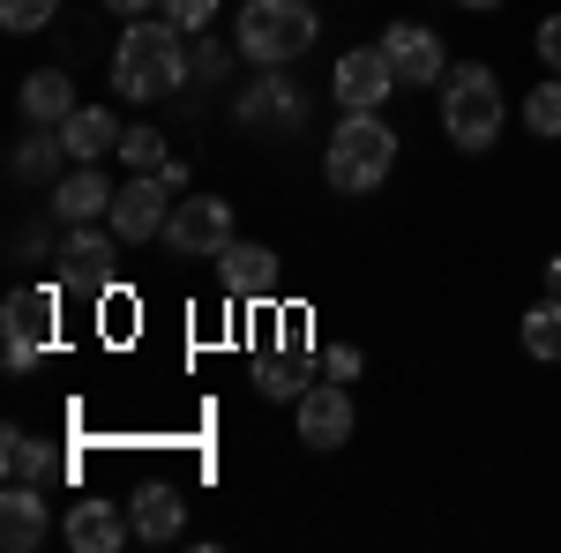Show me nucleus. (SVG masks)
I'll return each instance as SVG.
<instances>
[{
  "instance_id": "nucleus-29",
  "label": "nucleus",
  "mask_w": 561,
  "mask_h": 553,
  "mask_svg": "<svg viewBox=\"0 0 561 553\" xmlns=\"http://www.w3.org/2000/svg\"><path fill=\"white\" fill-rule=\"evenodd\" d=\"M217 76H225V45H195V83H217Z\"/></svg>"
},
{
  "instance_id": "nucleus-33",
  "label": "nucleus",
  "mask_w": 561,
  "mask_h": 553,
  "mask_svg": "<svg viewBox=\"0 0 561 553\" xmlns=\"http://www.w3.org/2000/svg\"><path fill=\"white\" fill-rule=\"evenodd\" d=\"M457 8H502V0H457Z\"/></svg>"
},
{
  "instance_id": "nucleus-18",
  "label": "nucleus",
  "mask_w": 561,
  "mask_h": 553,
  "mask_svg": "<svg viewBox=\"0 0 561 553\" xmlns=\"http://www.w3.org/2000/svg\"><path fill=\"white\" fill-rule=\"evenodd\" d=\"M128 523H135V539L165 546V539L187 531V494H180V486H142V494H135V509H128Z\"/></svg>"
},
{
  "instance_id": "nucleus-1",
  "label": "nucleus",
  "mask_w": 561,
  "mask_h": 553,
  "mask_svg": "<svg viewBox=\"0 0 561 553\" xmlns=\"http://www.w3.org/2000/svg\"><path fill=\"white\" fill-rule=\"evenodd\" d=\"M195 76V53L180 45V23H142L135 15L128 31H121V45H113V90L121 97H165V90H180Z\"/></svg>"
},
{
  "instance_id": "nucleus-24",
  "label": "nucleus",
  "mask_w": 561,
  "mask_h": 553,
  "mask_svg": "<svg viewBox=\"0 0 561 553\" xmlns=\"http://www.w3.org/2000/svg\"><path fill=\"white\" fill-rule=\"evenodd\" d=\"M524 128H531V135H547V142L561 135V76H554V83H539L531 97H524Z\"/></svg>"
},
{
  "instance_id": "nucleus-26",
  "label": "nucleus",
  "mask_w": 561,
  "mask_h": 553,
  "mask_svg": "<svg viewBox=\"0 0 561 553\" xmlns=\"http://www.w3.org/2000/svg\"><path fill=\"white\" fill-rule=\"evenodd\" d=\"M60 15V0H0V23L8 31H45Z\"/></svg>"
},
{
  "instance_id": "nucleus-28",
  "label": "nucleus",
  "mask_w": 561,
  "mask_h": 553,
  "mask_svg": "<svg viewBox=\"0 0 561 553\" xmlns=\"http://www.w3.org/2000/svg\"><path fill=\"white\" fill-rule=\"evenodd\" d=\"M322 375H330V382H352V375H359V352H352V344H330V352H322Z\"/></svg>"
},
{
  "instance_id": "nucleus-25",
  "label": "nucleus",
  "mask_w": 561,
  "mask_h": 553,
  "mask_svg": "<svg viewBox=\"0 0 561 553\" xmlns=\"http://www.w3.org/2000/svg\"><path fill=\"white\" fill-rule=\"evenodd\" d=\"M121 165L158 172V165H165V135H158V128H128V135H121Z\"/></svg>"
},
{
  "instance_id": "nucleus-32",
  "label": "nucleus",
  "mask_w": 561,
  "mask_h": 553,
  "mask_svg": "<svg viewBox=\"0 0 561 553\" xmlns=\"http://www.w3.org/2000/svg\"><path fill=\"white\" fill-rule=\"evenodd\" d=\"M547 285H554V292H561V255H554V262H547Z\"/></svg>"
},
{
  "instance_id": "nucleus-6",
  "label": "nucleus",
  "mask_w": 561,
  "mask_h": 553,
  "mask_svg": "<svg viewBox=\"0 0 561 553\" xmlns=\"http://www.w3.org/2000/svg\"><path fill=\"white\" fill-rule=\"evenodd\" d=\"M165 247L180 262H217L232 247V203L225 195H180L165 217Z\"/></svg>"
},
{
  "instance_id": "nucleus-23",
  "label": "nucleus",
  "mask_w": 561,
  "mask_h": 553,
  "mask_svg": "<svg viewBox=\"0 0 561 553\" xmlns=\"http://www.w3.org/2000/svg\"><path fill=\"white\" fill-rule=\"evenodd\" d=\"M524 352H531V359H561V292L539 299V307L524 314Z\"/></svg>"
},
{
  "instance_id": "nucleus-3",
  "label": "nucleus",
  "mask_w": 561,
  "mask_h": 553,
  "mask_svg": "<svg viewBox=\"0 0 561 553\" xmlns=\"http://www.w3.org/2000/svg\"><path fill=\"white\" fill-rule=\"evenodd\" d=\"M502 120H510V105H502L494 68L465 60V68L442 83V128H449V142H457V150H494V142H502Z\"/></svg>"
},
{
  "instance_id": "nucleus-13",
  "label": "nucleus",
  "mask_w": 561,
  "mask_h": 553,
  "mask_svg": "<svg viewBox=\"0 0 561 553\" xmlns=\"http://www.w3.org/2000/svg\"><path fill=\"white\" fill-rule=\"evenodd\" d=\"M45 531H53V516H45V486L8 479V494H0V546H8V553H38Z\"/></svg>"
},
{
  "instance_id": "nucleus-31",
  "label": "nucleus",
  "mask_w": 561,
  "mask_h": 553,
  "mask_svg": "<svg viewBox=\"0 0 561 553\" xmlns=\"http://www.w3.org/2000/svg\"><path fill=\"white\" fill-rule=\"evenodd\" d=\"M105 8H113V15H128V23H135V15H150V8H165V0H105Z\"/></svg>"
},
{
  "instance_id": "nucleus-16",
  "label": "nucleus",
  "mask_w": 561,
  "mask_h": 553,
  "mask_svg": "<svg viewBox=\"0 0 561 553\" xmlns=\"http://www.w3.org/2000/svg\"><path fill=\"white\" fill-rule=\"evenodd\" d=\"M217 285H225V299H270L277 292V255L255 247V240H232L217 255Z\"/></svg>"
},
{
  "instance_id": "nucleus-21",
  "label": "nucleus",
  "mask_w": 561,
  "mask_h": 553,
  "mask_svg": "<svg viewBox=\"0 0 561 553\" xmlns=\"http://www.w3.org/2000/svg\"><path fill=\"white\" fill-rule=\"evenodd\" d=\"M23 113H31L38 128H60V120L76 113V83H68L60 68H38V76H23Z\"/></svg>"
},
{
  "instance_id": "nucleus-7",
  "label": "nucleus",
  "mask_w": 561,
  "mask_h": 553,
  "mask_svg": "<svg viewBox=\"0 0 561 553\" xmlns=\"http://www.w3.org/2000/svg\"><path fill=\"white\" fill-rule=\"evenodd\" d=\"M330 90H337L345 113H382V97L397 90V68H389L382 45H352L345 60L330 68Z\"/></svg>"
},
{
  "instance_id": "nucleus-10",
  "label": "nucleus",
  "mask_w": 561,
  "mask_h": 553,
  "mask_svg": "<svg viewBox=\"0 0 561 553\" xmlns=\"http://www.w3.org/2000/svg\"><path fill=\"white\" fill-rule=\"evenodd\" d=\"M232 120L248 135H293L307 120V105H300V90L285 83V76H270V83H248L240 97H232Z\"/></svg>"
},
{
  "instance_id": "nucleus-5",
  "label": "nucleus",
  "mask_w": 561,
  "mask_h": 553,
  "mask_svg": "<svg viewBox=\"0 0 561 553\" xmlns=\"http://www.w3.org/2000/svg\"><path fill=\"white\" fill-rule=\"evenodd\" d=\"M53 322H60V292L53 285H15L8 307H0V359L8 375H31L53 344Z\"/></svg>"
},
{
  "instance_id": "nucleus-12",
  "label": "nucleus",
  "mask_w": 561,
  "mask_h": 553,
  "mask_svg": "<svg viewBox=\"0 0 561 553\" xmlns=\"http://www.w3.org/2000/svg\"><path fill=\"white\" fill-rule=\"evenodd\" d=\"M382 53H389V68H397V83H442V68H449V53H442V38H434L427 23H389Z\"/></svg>"
},
{
  "instance_id": "nucleus-14",
  "label": "nucleus",
  "mask_w": 561,
  "mask_h": 553,
  "mask_svg": "<svg viewBox=\"0 0 561 553\" xmlns=\"http://www.w3.org/2000/svg\"><path fill=\"white\" fill-rule=\"evenodd\" d=\"M128 516L113 509V502H68V516H60V539L76 553H121L128 546Z\"/></svg>"
},
{
  "instance_id": "nucleus-4",
  "label": "nucleus",
  "mask_w": 561,
  "mask_h": 553,
  "mask_svg": "<svg viewBox=\"0 0 561 553\" xmlns=\"http://www.w3.org/2000/svg\"><path fill=\"white\" fill-rule=\"evenodd\" d=\"M232 45H240L255 68H285V60H300L307 45H314V8H307V0H248Z\"/></svg>"
},
{
  "instance_id": "nucleus-19",
  "label": "nucleus",
  "mask_w": 561,
  "mask_h": 553,
  "mask_svg": "<svg viewBox=\"0 0 561 553\" xmlns=\"http://www.w3.org/2000/svg\"><path fill=\"white\" fill-rule=\"evenodd\" d=\"M60 269H68V285H105V277H113V240H105L98 224H76V232L60 240Z\"/></svg>"
},
{
  "instance_id": "nucleus-27",
  "label": "nucleus",
  "mask_w": 561,
  "mask_h": 553,
  "mask_svg": "<svg viewBox=\"0 0 561 553\" xmlns=\"http://www.w3.org/2000/svg\"><path fill=\"white\" fill-rule=\"evenodd\" d=\"M165 15H173L180 31H210V23H217V0H165Z\"/></svg>"
},
{
  "instance_id": "nucleus-30",
  "label": "nucleus",
  "mask_w": 561,
  "mask_h": 553,
  "mask_svg": "<svg viewBox=\"0 0 561 553\" xmlns=\"http://www.w3.org/2000/svg\"><path fill=\"white\" fill-rule=\"evenodd\" d=\"M539 60L561 76V15H547V23H539Z\"/></svg>"
},
{
  "instance_id": "nucleus-22",
  "label": "nucleus",
  "mask_w": 561,
  "mask_h": 553,
  "mask_svg": "<svg viewBox=\"0 0 561 553\" xmlns=\"http://www.w3.org/2000/svg\"><path fill=\"white\" fill-rule=\"evenodd\" d=\"M60 158H68V142H60V128H45V135H31L8 165H15V180H60Z\"/></svg>"
},
{
  "instance_id": "nucleus-2",
  "label": "nucleus",
  "mask_w": 561,
  "mask_h": 553,
  "mask_svg": "<svg viewBox=\"0 0 561 553\" xmlns=\"http://www.w3.org/2000/svg\"><path fill=\"white\" fill-rule=\"evenodd\" d=\"M389 165H397V128L382 113H345L337 135H330V158H322L330 187L337 195H375L389 180Z\"/></svg>"
},
{
  "instance_id": "nucleus-8",
  "label": "nucleus",
  "mask_w": 561,
  "mask_h": 553,
  "mask_svg": "<svg viewBox=\"0 0 561 553\" xmlns=\"http://www.w3.org/2000/svg\"><path fill=\"white\" fill-rule=\"evenodd\" d=\"M165 195H173V187H165V172H135L128 187H121V195H113V217H105V224H113V240H158V232H165V217H173V203H165Z\"/></svg>"
},
{
  "instance_id": "nucleus-20",
  "label": "nucleus",
  "mask_w": 561,
  "mask_h": 553,
  "mask_svg": "<svg viewBox=\"0 0 561 553\" xmlns=\"http://www.w3.org/2000/svg\"><path fill=\"white\" fill-rule=\"evenodd\" d=\"M0 471L23 479V486H45V479H60V457H53L45 441H31L23 426H8V434H0Z\"/></svg>"
},
{
  "instance_id": "nucleus-9",
  "label": "nucleus",
  "mask_w": 561,
  "mask_h": 553,
  "mask_svg": "<svg viewBox=\"0 0 561 553\" xmlns=\"http://www.w3.org/2000/svg\"><path fill=\"white\" fill-rule=\"evenodd\" d=\"M255 389L270 396V404H300L307 389H314L307 382V322L300 314H285V344L255 359Z\"/></svg>"
},
{
  "instance_id": "nucleus-17",
  "label": "nucleus",
  "mask_w": 561,
  "mask_h": 553,
  "mask_svg": "<svg viewBox=\"0 0 561 553\" xmlns=\"http://www.w3.org/2000/svg\"><path fill=\"white\" fill-rule=\"evenodd\" d=\"M121 120L105 113V105H76L68 120H60V142H68V158L76 165H105V158H121Z\"/></svg>"
},
{
  "instance_id": "nucleus-11",
  "label": "nucleus",
  "mask_w": 561,
  "mask_h": 553,
  "mask_svg": "<svg viewBox=\"0 0 561 553\" xmlns=\"http://www.w3.org/2000/svg\"><path fill=\"white\" fill-rule=\"evenodd\" d=\"M293 412H300V441H307V449H345V441H352V396H345V382H314Z\"/></svg>"
},
{
  "instance_id": "nucleus-15",
  "label": "nucleus",
  "mask_w": 561,
  "mask_h": 553,
  "mask_svg": "<svg viewBox=\"0 0 561 553\" xmlns=\"http://www.w3.org/2000/svg\"><path fill=\"white\" fill-rule=\"evenodd\" d=\"M113 195H121V187H105L98 165H76V172L53 180V217H60V224H98V217H113Z\"/></svg>"
}]
</instances>
